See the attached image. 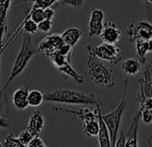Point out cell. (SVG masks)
Listing matches in <instances>:
<instances>
[{
    "mask_svg": "<svg viewBox=\"0 0 152 147\" xmlns=\"http://www.w3.org/2000/svg\"><path fill=\"white\" fill-rule=\"evenodd\" d=\"M43 97L46 101L65 104H102V101L92 93L64 88L48 91L43 94Z\"/></svg>",
    "mask_w": 152,
    "mask_h": 147,
    "instance_id": "6da1fadb",
    "label": "cell"
},
{
    "mask_svg": "<svg viewBox=\"0 0 152 147\" xmlns=\"http://www.w3.org/2000/svg\"><path fill=\"white\" fill-rule=\"evenodd\" d=\"M87 65L90 78L94 84L101 88H112L115 85L114 71L106 65L99 57L89 53Z\"/></svg>",
    "mask_w": 152,
    "mask_h": 147,
    "instance_id": "7a4b0ae2",
    "label": "cell"
},
{
    "mask_svg": "<svg viewBox=\"0 0 152 147\" xmlns=\"http://www.w3.org/2000/svg\"><path fill=\"white\" fill-rule=\"evenodd\" d=\"M39 52L38 48H35L32 44L31 34L24 32L22 41V46L20 49V51L18 53V56L15 61V64L13 65L12 71L10 76L6 83V85L3 86L2 91L6 90V88L8 86V85L24 70L29 61L31 59V57Z\"/></svg>",
    "mask_w": 152,
    "mask_h": 147,
    "instance_id": "3957f363",
    "label": "cell"
},
{
    "mask_svg": "<svg viewBox=\"0 0 152 147\" xmlns=\"http://www.w3.org/2000/svg\"><path fill=\"white\" fill-rule=\"evenodd\" d=\"M127 86H128V78H124V87H123V94L121 101L117 107L112 110V112L107 114V115H102L103 120L105 121L108 131H109V136H110V143L111 146H115V141L117 139V134L119 131V126L122 119L123 113L127 106L128 103V99H127Z\"/></svg>",
    "mask_w": 152,
    "mask_h": 147,
    "instance_id": "277c9868",
    "label": "cell"
},
{
    "mask_svg": "<svg viewBox=\"0 0 152 147\" xmlns=\"http://www.w3.org/2000/svg\"><path fill=\"white\" fill-rule=\"evenodd\" d=\"M86 49L89 53H91L100 59L109 61L111 64H117L122 59L121 49L117 47L115 44L103 42L102 44L94 47L91 44L86 46Z\"/></svg>",
    "mask_w": 152,
    "mask_h": 147,
    "instance_id": "5b68a950",
    "label": "cell"
},
{
    "mask_svg": "<svg viewBox=\"0 0 152 147\" xmlns=\"http://www.w3.org/2000/svg\"><path fill=\"white\" fill-rule=\"evenodd\" d=\"M49 57L52 65L61 73L64 79L72 77L77 84L83 83V77L76 72V70L70 65V62L66 59V57H64L56 51L54 52L51 56H49Z\"/></svg>",
    "mask_w": 152,
    "mask_h": 147,
    "instance_id": "8992f818",
    "label": "cell"
},
{
    "mask_svg": "<svg viewBox=\"0 0 152 147\" xmlns=\"http://www.w3.org/2000/svg\"><path fill=\"white\" fill-rule=\"evenodd\" d=\"M126 32L131 41L152 39V24L146 21L133 20L127 26Z\"/></svg>",
    "mask_w": 152,
    "mask_h": 147,
    "instance_id": "52a82bcc",
    "label": "cell"
},
{
    "mask_svg": "<svg viewBox=\"0 0 152 147\" xmlns=\"http://www.w3.org/2000/svg\"><path fill=\"white\" fill-rule=\"evenodd\" d=\"M64 44V41L61 38V35L53 33L45 37L38 45L39 52H43L47 57L51 56L56 52L61 45Z\"/></svg>",
    "mask_w": 152,
    "mask_h": 147,
    "instance_id": "ba28073f",
    "label": "cell"
},
{
    "mask_svg": "<svg viewBox=\"0 0 152 147\" xmlns=\"http://www.w3.org/2000/svg\"><path fill=\"white\" fill-rule=\"evenodd\" d=\"M53 110H56V111L64 113L68 118H72V120H74V118H78V121H85V120L97 118V109L95 110H91L88 108H84L81 110H69V109L57 108L54 106Z\"/></svg>",
    "mask_w": 152,
    "mask_h": 147,
    "instance_id": "9c48e42d",
    "label": "cell"
},
{
    "mask_svg": "<svg viewBox=\"0 0 152 147\" xmlns=\"http://www.w3.org/2000/svg\"><path fill=\"white\" fill-rule=\"evenodd\" d=\"M99 36L103 42L116 44L120 40L121 31L117 28L115 23L107 22L103 24V28Z\"/></svg>",
    "mask_w": 152,
    "mask_h": 147,
    "instance_id": "30bf717a",
    "label": "cell"
},
{
    "mask_svg": "<svg viewBox=\"0 0 152 147\" xmlns=\"http://www.w3.org/2000/svg\"><path fill=\"white\" fill-rule=\"evenodd\" d=\"M101 106H102V104H100V103H98L96 105V107H97V118H98V123H99V134H98L99 143L102 147H109V146H111L109 131H108V128H107V125H106V123L102 118V113L100 110Z\"/></svg>",
    "mask_w": 152,
    "mask_h": 147,
    "instance_id": "8fae6325",
    "label": "cell"
},
{
    "mask_svg": "<svg viewBox=\"0 0 152 147\" xmlns=\"http://www.w3.org/2000/svg\"><path fill=\"white\" fill-rule=\"evenodd\" d=\"M104 12L100 9H91V19L89 23V35L99 36L103 28Z\"/></svg>",
    "mask_w": 152,
    "mask_h": 147,
    "instance_id": "7c38bea8",
    "label": "cell"
},
{
    "mask_svg": "<svg viewBox=\"0 0 152 147\" xmlns=\"http://www.w3.org/2000/svg\"><path fill=\"white\" fill-rule=\"evenodd\" d=\"M140 120V109L135 113L131 125L127 130L126 133V142L125 146H137L138 145V140H137V131L139 126V122Z\"/></svg>",
    "mask_w": 152,
    "mask_h": 147,
    "instance_id": "4fadbf2b",
    "label": "cell"
},
{
    "mask_svg": "<svg viewBox=\"0 0 152 147\" xmlns=\"http://www.w3.org/2000/svg\"><path fill=\"white\" fill-rule=\"evenodd\" d=\"M44 126H45V120H44L43 115L40 110H34V112L32 113L26 129L33 136H35V135H39Z\"/></svg>",
    "mask_w": 152,
    "mask_h": 147,
    "instance_id": "5bb4252c",
    "label": "cell"
},
{
    "mask_svg": "<svg viewBox=\"0 0 152 147\" xmlns=\"http://www.w3.org/2000/svg\"><path fill=\"white\" fill-rule=\"evenodd\" d=\"M28 93H29V87L28 85H23L17 89L12 96V101L14 105L18 110H24L28 105Z\"/></svg>",
    "mask_w": 152,
    "mask_h": 147,
    "instance_id": "9a60e30c",
    "label": "cell"
},
{
    "mask_svg": "<svg viewBox=\"0 0 152 147\" xmlns=\"http://www.w3.org/2000/svg\"><path fill=\"white\" fill-rule=\"evenodd\" d=\"M137 57L140 64L146 63L147 53L152 52V39L148 40H136Z\"/></svg>",
    "mask_w": 152,
    "mask_h": 147,
    "instance_id": "2e32d148",
    "label": "cell"
},
{
    "mask_svg": "<svg viewBox=\"0 0 152 147\" xmlns=\"http://www.w3.org/2000/svg\"><path fill=\"white\" fill-rule=\"evenodd\" d=\"M61 38H62L64 43L70 45L71 47L73 48L76 44L78 43V41L81 40L82 32L77 28H74V27L69 28L61 34Z\"/></svg>",
    "mask_w": 152,
    "mask_h": 147,
    "instance_id": "e0dca14e",
    "label": "cell"
},
{
    "mask_svg": "<svg viewBox=\"0 0 152 147\" xmlns=\"http://www.w3.org/2000/svg\"><path fill=\"white\" fill-rule=\"evenodd\" d=\"M122 70L129 76H135L140 71V63L134 58H129L121 65Z\"/></svg>",
    "mask_w": 152,
    "mask_h": 147,
    "instance_id": "ac0fdd59",
    "label": "cell"
},
{
    "mask_svg": "<svg viewBox=\"0 0 152 147\" xmlns=\"http://www.w3.org/2000/svg\"><path fill=\"white\" fill-rule=\"evenodd\" d=\"M83 133L87 136H89V137H92V136L98 135V134H99L98 118L83 121Z\"/></svg>",
    "mask_w": 152,
    "mask_h": 147,
    "instance_id": "d6986e66",
    "label": "cell"
},
{
    "mask_svg": "<svg viewBox=\"0 0 152 147\" xmlns=\"http://www.w3.org/2000/svg\"><path fill=\"white\" fill-rule=\"evenodd\" d=\"M44 101L43 93L38 90H32L28 93V105L31 107H38L42 104Z\"/></svg>",
    "mask_w": 152,
    "mask_h": 147,
    "instance_id": "ffe728a7",
    "label": "cell"
},
{
    "mask_svg": "<svg viewBox=\"0 0 152 147\" xmlns=\"http://www.w3.org/2000/svg\"><path fill=\"white\" fill-rule=\"evenodd\" d=\"M28 19H31L32 21H34L36 24H39V22H41L44 19V9L43 8H34V9H31L29 11V13L26 15V17L24 18V20L22 22H25Z\"/></svg>",
    "mask_w": 152,
    "mask_h": 147,
    "instance_id": "44dd1931",
    "label": "cell"
},
{
    "mask_svg": "<svg viewBox=\"0 0 152 147\" xmlns=\"http://www.w3.org/2000/svg\"><path fill=\"white\" fill-rule=\"evenodd\" d=\"M137 100L140 104V110H152V98L149 97H145L143 94L139 93Z\"/></svg>",
    "mask_w": 152,
    "mask_h": 147,
    "instance_id": "7402d4cb",
    "label": "cell"
},
{
    "mask_svg": "<svg viewBox=\"0 0 152 147\" xmlns=\"http://www.w3.org/2000/svg\"><path fill=\"white\" fill-rule=\"evenodd\" d=\"M2 146H10V147H20V146H23V143L19 141L18 138H15L13 136V135L9 134L5 141L3 143H1Z\"/></svg>",
    "mask_w": 152,
    "mask_h": 147,
    "instance_id": "603a6c76",
    "label": "cell"
},
{
    "mask_svg": "<svg viewBox=\"0 0 152 147\" xmlns=\"http://www.w3.org/2000/svg\"><path fill=\"white\" fill-rule=\"evenodd\" d=\"M52 27H53V20L43 19L41 22L38 24V31L41 32L48 33L52 30Z\"/></svg>",
    "mask_w": 152,
    "mask_h": 147,
    "instance_id": "cb8c5ba5",
    "label": "cell"
},
{
    "mask_svg": "<svg viewBox=\"0 0 152 147\" xmlns=\"http://www.w3.org/2000/svg\"><path fill=\"white\" fill-rule=\"evenodd\" d=\"M56 52H58L59 54H61L62 56L66 57V59L70 62L72 55V47L64 43L63 45L60 46V48L56 50Z\"/></svg>",
    "mask_w": 152,
    "mask_h": 147,
    "instance_id": "d4e9b609",
    "label": "cell"
},
{
    "mask_svg": "<svg viewBox=\"0 0 152 147\" xmlns=\"http://www.w3.org/2000/svg\"><path fill=\"white\" fill-rule=\"evenodd\" d=\"M58 0H35V2L33 3V6L31 9L34 8H47L48 7H52L55 3H56Z\"/></svg>",
    "mask_w": 152,
    "mask_h": 147,
    "instance_id": "484cf974",
    "label": "cell"
},
{
    "mask_svg": "<svg viewBox=\"0 0 152 147\" xmlns=\"http://www.w3.org/2000/svg\"><path fill=\"white\" fill-rule=\"evenodd\" d=\"M33 137H34V136H33L27 129H25L24 131H23V132L19 135V136H18L17 138H18L19 141L23 143V146H27L28 143H30V141H31Z\"/></svg>",
    "mask_w": 152,
    "mask_h": 147,
    "instance_id": "4316f807",
    "label": "cell"
},
{
    "mask_svg": "<svg viewBox=\"0 0 152 147\" xmlns=\"http://www.w3.org/2000/svg\"><path fill=\"white\" fill-rule=\"evenodd\" d=\"M140 118L144 123H146L148 125L152 124V112H151V110H140Z\"/></svg>",
    "mask_w": 152,
    "mask_h": 147,
    "instance_id": "83f0119b",
    "label": "cell"
},
{
    "mask_svg": "<svg viewBox=\"0 0 152 147\" xmlns=\"http://www.w3.org/2000/svg\"><path fill=\"white\" fill-rule=\"evenodd\" d=\"M27 146H31V147H40V146H47V144L45 143V142L39 136V135H35L28 143Z\"/></svg>",
    "mask_w": 152,
    "mask_h": 147,
    "instance_id": "f1b7e54d",
    "label": "cell"
},
{
    "mask_svg": "<svg viewBox=\"0 0 152 147\" xmlns=\"http://www.w3.org/2000/svg\"><path fill=\"white\" fill-rule=\"evenodd\" d=\"M83 0H63L62 4L63 5H70L72 6L73 8H79L83 6Z\"/></svg>",
    "mask_w": 152,
    "mask_h": 147,
    "instance_id": "f546056e",
    "label": "cell"
},
{
    "mask_svg": "<svg viewBox=\"0 0 152 147\" xmlns=\"http://www.w3.org/2000/svg\"><path fill=\"white\" fill-rule=\"evenodd\" d=\"M55 9L51 7H48L44 9V19H48V20H53L55 16Z\"/></svg>",
    "mask_w": 152,
    "mask_h": 147,
    "instance_id": "4dcf8cb0",
    "label": "cell"
},
{
    "mask_svg": "<svg viewBox=\"0 0 152 147\" xmlns=\"http://www.w3.org/2000/svg\"><path fill=\"white\" fill-rule=\"evenodd\" d=\"M125 142H126V135L124 132H121L119 138L116 139L115 141V146H125Z\"/></svg>",
    "mask_w": 152,
    "mask_h": 147,
    "instance_id": "1f68e13d",
    "label": "cell"
},
{
    "mask_svg": "<svg viewBox=\"0 0 152 147\" xmlns=\"http://www.w3.org/2000/svg\"><path fill=\"white\" fill-rule=\"evenodd\" d=\"M28 2H32V3H34V2H35V0H16V1H15V5H20V4L28 3Z\"/></svg>",
    "mask_w": 152,
    "mask_h": 147,
    "instance_id": "d6a6232c",
    "label": "cell"
},
{
    "mask_svg": "<svg viewBox=\"0 0 152 147\" xmlns=\"http://www.w3.org/2000/svg\"><path fill=\"white\" fill-rule=\"evenodd\" d=\"M147 145L152 147V135H150L147 139Z\"/></svg>",
    "mask_w": 152,
    "mask_h": 147,
    "instance_id": "836d02e7",
    "label": "cell"
},
{
    "mask_svg": "<svg viewBox=\"0 0 152 147\" xmlns=\"http://www.w3.org/2000/svg\"><path fill=\"white\" fill-rule=\"evenodd\" d=\"M146 3V7L148 6V4H152V0H144Z\"/></svg>",
    "mask_w": 152,
    "mask_h": 147,
    "instance_id": "e575fe53",
    "label": "cell"
},
{
    "mask_svg": "<svg viewBox=\"0 0 152 147\" xmlns=\"http://www.w3.org/2000/svg\"><path fill=\"white\" fill-rule=\"evenodd\" d=\"M151 112H152V110H151Z\"/></svg>",
    "mask_w": 152,
    "mask_h": 147,
    "instance_id": "d590c367",
    "label": "cell"
}]
</instances>
